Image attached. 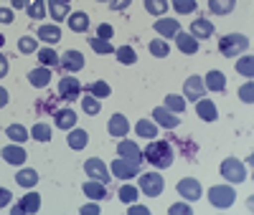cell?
<instances>
[{
    "label": "cell",
    "instance_id": "obj_52",
    "mask_svg": "<svg viewBox=\"0 0 254 215\" xmlns=\"http://www.w3.org/2000/svg\"><path fill=\"white\" fill-rule=\"evenodd\" d=\"M190 213H193V208L183 205V203H176V205L168 208V215H190Z\"/></svg>",
    "mask_w": 254,
    "mask_h": 215
},
{
    "label": "cell",
    "instance_id": "obj_27",
    "mask_svg": "<svg viewBox=\"0 0 254 215\" xmlns=\"http://www.w3.org/2000/svg\"><path fill=\"white\" fill-rule=\"evenodd\" d=\"M196 114H198V119H203V122H216V119H219L216 101H211V99L201 96V99L196 101Z\"/></svg>",
    "mask_w": 254,
    "mask_h": 215
},
{
    "label": "cell",
    "instance_id": "obj_40",
    "mask_svg": "<svg viewBox=\"0 0 254 215\" xmlns=\"http://www.w3.org/2000/svg\"><path fill=\"white\" fill-rule=\"evenodd\" d=\"M163 106L168 112H173V114H186V99L181 94H168L163 99Z\"/></svg>",
    "mask_w": 254,
    "mask_h": 215
},
{
    "label": "cell",
    "instance_id": "obj_11",
    "mask_svg": "<svg viewBox=\"0 0 254 215\" xmlns=\"http://www.w3.org/2000/svg\"><path fill=\"white\" fill-rule=\"evenodd\" d=\"M84 56H81V51H76V48H69V51H64L61 53V58H59V66L66 71V74H76V71H81L84 69Z\"/></svg>",
    "mask_w": 254,
    "mask_h": 215
},
{
    "label": "cell",
    "instance_id": "obj_18",
    "mask_svg": "<svg viewBox=\"0 0 254 215\" xmlns=\"http://www.w3.org/2000/svg\"><path fill=\"white\" fill-rule=\"evenodd\" d=\"M26 79H28V84L33 86V89H46V86L51 84V79H54V74H51L49 66H36V69L28 71Z\"/></svg>",
    "mask_w": 254,
    "mask_h": 215
},
{
    "label": "cell",
    "instance_id": "obj_9",
    "mask_svg": "<svg viewBox=\"0 0 254 215\" xmlns=\"http://www.w3.org/2000/svg\"><path fill=\"white\" fill-rule=\"evenodd\" d=\"M84 172H87L89 180H99V182H110V180H112L110 165L102 162L99 157H89L87 162H84Z\"/></svg>",
    "mask_w": 254,
    "mask_h": 215
},
{
    "label": "cell",
    "instance_id": "obj_12",
    "mask_svg": "<svg viewBox=\"0 0 254 215\" xmlns=\"http://www.w3.org/2000/svg\"><path fill=\"white\" fill-rule=\"evenodd\" d=\"M201 96H206L203 76H188V79L183 81V99H186V101H198Z\"/></svg>",
    "mask_w": 254,
    "mask_h": 215
},
{
    "label": "cell",
    "instance_id": "obj_45",
    "mask_svg": "<svg viewBox=\"0 0 254 215\" xmlns=\"http://www.w3.org/2000/svg\"><path fill=\"white\" fill-rule=\"evenodd\" d=\"M87 43L92 46V51H94V53H99V56H110V53H115V46H112L110 41H104V38H97V36H92Z\"/></svg>",
    "mask_w": 254,
    "mask_h": 215
},
{
    "label": "cell",
    "instance_id": "obj_51",
    "mask_svg": "<svg viewBox=\"0 0 254 215\" xmlns=\"http://www.w3.org/2000/svg\"><path fill=\"white\" fill-rule=\"evenodd\" d=\"M112 36H115V28H112L110 23H99V26H97V38L112 41Z\"/></svg>",
    "mask_w": 254,
    "mask_h": 215
},
{
    "label": "cell",
    "instance_id": "obj_29",
    "mask_svg": "<svg viewBox=\"0 0 254 215\" xmlns=\"http://www.w3.org/2000/svg\"><path fill=\"white\" fill-rule=\"evenodd\" d=\"M66 23H69V28L74 33H87L89 31V15L84 13V10H74V13H69Z\"/></svg>",
    "mask_w": 254,
    "mask_h": 215
},
{
    "label": "cell",
    "instance_id": "obj_24",
    "mask_svg": "<svg viewBox=\"0 0 254 215\" xmlns=\"http://www.w3.org/2000/svg\"><path fill=\"white\" fill-rule=\"evenodd\" d=\"M46 10H49L54 23H64L71 13V3H64V0H46Z\"/></svg>",
    "mask_w": 254,
    "mask_h": 215
},
{
    "label": "cell",
    "instance_id": "obj_53",
    "mask_svg": "<svg viewBox=\"0 0 254 215\" xmlns=\"http://www.w3.org/2000/svg\"><path fill=\"white\" fill-rule=\"evenodd\" d=\"M130 5H132V0H110V10H115V13H122Z\"/></svg>",
    "mask_w": 254,
    "mask_h": 215
},
{
    "label": "cell",
    "instance_id": "obj_38",
    "mask_svg": "<svg viewBox=\"0 0 254 215\" xmlns=\"http://www.w3.org/2000/svg\"><path fill=\"white\" fill-rule=\"evenodd\" d=\"M234 69H237V74H242L244 79H252V76H254V58H252L249 53H242V56H237Z\"/></svg>",
    "mask_w": 254,
    "mask_h": 215
},
{
    "label": "cell",
    "instance_id": "obj_57",
    "mask_svg": "<svg viewBox=\"0 0 254 215\" xmlns=\"http://www.w3.org/2000/svg\"><path fill=\"white\" fill-rule=\"evenodd\" d=\"M8 101H10V94H8V89H5V86H0V109H5V106H8Z\"/></svg>",
    "mask_w": 254,
    "mask_h": 215
},
{
    "label": "cell",
    "instance_id": "obj_3",
    "mask_svg": "<svg viewBox=\"0 0 254 215\" xmlns=\"http://www.w3.org/2000/svg\"><path fill=\"white\" fill-rule=\"evenodd\" d=\"M206 198H208V205L211 208L229 210L231 205L237 203V190H234V185H214V187H208Z\"/></svg>",
    "mask_w": 254,
    "mask_h": 215
},
{
    "label": "cell",
    "instance_id": "obj_10",
    "mask_svg": "<svg viewBox=\"0 0 254 215\" xmlns=\"http://www.w3.org/2000/svg\"><path fill=\"white\" fill-rule=\"evenodd\" d=\"M41 210V195H38V192L31 187L28 190V195H23V198H20V203L18 205H13L10 208V213L13 215H36Z\"/></svg>",
    "mask_w": 254,
    "mask_h": 215
},
{
    "label": "cell",
    "instance_id": "obj_39",
    "mask_svg": "<svg viewBox=\"0 0 254 215\" xmlns=\"http://www.w3.org/2000/svg\"><path fill=\"white\" fill-rule=\"evenodd\" d=\"M81 112L87 114V117H97V114L102 112V101L84 91V94H81Z\"/></svg>",
    "mask_w": 254,
    "mask_h": 215
},
{
    "label": "cell",
    "instance_id": "obj_26",
    "mask_svg": "<svg viewBox=\"0 0 254 215\" xmlns=\"http://www.w3.org/2000/svg\"><path fill=\"white\" fill-rule=\"evenodd\" d=\"M66 144L74 149V152H81V149L89 144V132L81 129V127H71L69 134H66Z\"/></svg>",
    "mask_w": 254,
    "mask_h": 215
},
{
    "label": "cell",
    "instance_id": "obj_41",
    "mask_svg": "<svg viewBox=\"0 0 254 215\" xmlns=\"http://www.w3.org/2000/svg\"><path fill=\"white\" fill-rule=\"evenodd\" d=\"M117 198H120V203H122V205L137 203V198H140V187H137V185H120Z\"/></svg>",
    "mask_w": 254,
    "mask_h": 215
},
{
    "label": "cell",
    "instance_id": "obj_5",
    "mask_svg": "<svg viewBox=\"0 0 254 215\" xmlns=\"http://www.w3.org/2000/svg\"><path fill=\"white\" fill-rule=\"evenodd\" d=\"M219 172H221V177H224L229 185H242V182L247 180V175H249L247 167H244V162L237 160V157H226V160L221 162Z\"/></svg>",
    "mask_w": 254,
    "mask_h": 215
},
{
    "label": "cell",
    "instance_id": "obj_60",
    "mask_svg": "<svg viewBox=\"0 0 254 215\" xmlns=\"http://www.w3.org/2000/svg\"><path fill=\"white\" fill-rule=\"evenodd\" d=\"M97 3H110V0H97Z\"/></svg>",
    "mask_w": 254,
    "mask_h": 215
},
{
    "label": "cell",
    "instance_id": "obj_56",
    "mask_svg": "<svg viewBox=\"0 0 254 215\" xmlns=\"http://www.w3.org/2000/svg\"><path fill=\"white\" fill-rule=\"evenodd\" d=\"M8 71H10V63H8V58H5L3 53H0V79H5Z\"/></svg>",
    "mask_w": 254,
    "mask_h": 215
},
{
    "label": "cell",
    "instance_id": "obj_59",
    "mask_svg": "<svg viewBox=\"0 0 254 215\" xmlns=\"http://www.w3.org/2000/svg\"><path fill=\"white\" fill-rule=\"evenodd\" d=\"M3 46H5V36H3V33H0V48H3Z\"/></svg>",
    "mask_w": 254,
    "mask_h": 215
},
{
    "label": "cell",
    "instance_id": "obj_47",
    "mask_svg": "<svg viewBox=\"0 0 254 215\" xmlns=\"http://www.w3.org/2000/svg\"><path fill=\"white\" fill-rule=\"evenodd\" d=\"M59 101H61L59 94H56V96H46L44 101L38 99V101H36V112H38V114H44V112H54V114H56V104H59Z\"/></svg>",
    "mask_w": 254,
    "mask_h": 215
},
{
    "label": "cell",
    "instance_id": "obj_49",
    "mask_svg": "<svg viewBox=\"0 0 254 215\" xmlns=\"http://www.w3.org/2000/svg\"><path fill=\"white\" fill-rule=\"evenodd\" d=\"M15 20V10L10 8V5H0V23L3 26H10Z\"/></svg>",
    "mask_w": 254,
    "mask_h": 215
},
{
    "label": "cell",
    "instance_id": "obj_7",
    "mask_svg": "<svg viewBox=\"0 0 254 215\" xmlns=\"http://www.w3.org/2000/svg\"><path fill=\"white\" fill-rule=\"evenodd\" d=\"M59 99L66 101V104H74L81 99V81H76L74 76H61L59 81Z\"/></svg>",
    "mask_w": 254,
    "mask_h": 215
},
{
    "label": "cell",
    "instance_id": "obj_4",
    "mask_svg": "<svg viewBox=\"0 0 254 215\" xmlns=\"http://www.w3.org/2000/svg\"><path fill=\"white\" fill-rule=\"evenodd\" d=\"M137 187L145 198H158L163 195L165 190V180L160 175V170H153V172H140L137 175Z\"/></svg>",
    "mask_w": 254,
    "mask_h": 215
},
{
    "label": "cell",
    "instance_id": "obj_16",
    "mask_svg": "<svg viewBox=\"0 0 254 215\" xmlns=\"http://www.w3.org/2000/svg\"><path fill=\"white\" fill-rule=\"evenodd\" d=\"M127 132H130V122H127V117L122 112L112 114L110 122H107V134L115 137V139H122V137H127Z\"/></svg>",
    "mask_w": 254,
    "mask_h": 215
},
{
    "label": "cell",
    "instance_id": "obj_50",
    "mask_svg": "<svg viewBox=\"0 0 254 215\" xmlns=\"http://www.w3.org/2000/svg\"><path fill=\"white\" fill-rule=\"evenodd\" d=\"M102 213V205H97V200H89L87 205L79 208V215H99Z\"/></svg>",
    "mask_w": 254,
    "mask_h": 215
},
{
    "label": "cell",
    "instance_id": "obj_58",
    "mask_svg": "<svg viewBox=\"0 0 254 215\" xmlns=\"http://www.w3.org/2000/svg\"><path fill=\"white\" fill-rule=\"evenodd\" d=\"M8 3H10V8H13V10H26L31 0H8Z\"/></svg>",
    "mask_w": 254,
    "mask_h": 215
},
{
    "label": "cell",
    "instance_id": "obj_33",
    "mask_svg": "<svg viewBox=\"0 0 254 215\" xmlns=\"http://www.w3.org/2000/svg\"><path fill=\"white\" fill-rule=\"evenodd\" d=\"M36 56H38V66H49V69H54V66H59V53H56V48L54 46H44V48H38L36 51Z\"/></svg>",
    "mask_w": 254,
    "mask_h": 215
},
{
    "label": "cell",
    "instance_id": "obj_30",
    "mask_svg": "<svg viewBox=\"0 0 254 215\" xmlns=\"http://www.w3.org/2000/svg\"><path fill=\"white\" fill-rule=\"evenodd\" d=\"M15 182H18L20 187L31 190V187L38 185V172H36L33 167H18V172H15Z\"/></svg>",
    "mask_w": 254,
    "mask_h": 215
},
{
    "label": "cell",
    "instance_id": "obj_55",
    "mask_svg": "<svg viewBox=\"0 0 254 215\" xmlns=\"http://www.w3.org/2000/svg\"><path fill=\"white\" fill-rule=\"evenodd\" d=\"M10 203H13V192H10L8 187H0V210L8 208Z\"/></svg>",
    "mask_w": 254,
    "mask_h": 215
},
{
    "label": "cell",
    "instance_id": "obj_48",
    "mask_svg": "<svg viewBox=\"0 0 254 215\" xmlns=\"http://www.w3.org/2000/svg\"><path fill=\"white\" fill-rule=\"evenodd\" d=\"M239 99L244 104H254V81L252 79H247V84L239 86Z\"/></svg>",
    "mask_w": 254,
    "mask_h": 215
},
{
    "label": "cell",
    "instance_id": "obj_44",
    "mask_svg": "<svg viewBox=\"0 0 254 215\" xmlns=\"http://www.w3.org/2000/svg\"><path fill=\"white\" fill-rule=\"evenodd\" d=\"M142 3H145V10L150 15H155V18H163L168 13V8H171L168 0H142Z\"/></svg>",
    "mask_w": 254,
    "mask_h": 215
},
{
    "label": "cell",
    "instance_id": "obj_42",
    "mask_svg": "<svg viewBox=\"0 0 254 215\" xmlns=\"http://www.w3.org/2000/svg\"><path fill=\"white\" fill-rule=\"evenodd\" d=\"M87 94H92L94 99H107L110 94H112V86L107 84V81H92L89 86H87Z\"/></svg>",
    "mask_w": 254,
    "mask_h": 215
},
{
    "label": "cell",
    "instance_id": "obj_34",
    "mask_svg": "<svg viewBox=\"0 0 254 215\" xmlns=\"http://www.w3.org/2000/svg\"><path fill=\"white\" fill-rule=\"evenodd\" d=\"M115 58L122 63V66H132V63H137V51L130 46V43H122L120 48H115Z\"/></svg>",
    "mask_w": 254,
    "mask_h": 215
},
{
    "label": "cell",
    "instance_id": "obj_20",
    "mask_svg": "<svg viewBox=\"0 0 254 215\" xmlns=\"http://www.w3.org/2000/svg\"><path fill=\"white\" fill-rule=\"evenodd\" d=\"M203 86H206V91L224 94V91H226V76H224V71H219V69H211V71L203 76Z\"/></svg>",
    "mask_w": 254,
    "mask_h": 215
},
{
    "label": "cell",
    "instance_id": "obj_22",
    "mask_svg": "<svg viewBox=\"0 0 254 215\" xmlns=\"http://www.w3.org/2000/svg\"><path fill=\"white\" fill-rule=\"evenodd\" d=\"M36 36H38L41 43H46V46H56L61 41V26L59 23H41Z\"/></svg>",
    "mask_w": 254,
    "mask_h": 215
},
{
    "label": "cell",
    "instance_id": "obj_31",
    "mask_svg": "<svg viewBox=\"0 0 254 215\" xmlns=\"http://www.w3.org/2000/svg\"><path fill=\"white\" fill-rule=\"evenodd\" d=\"M5 137L15 144H26L31 139V129H26L23 124H8L5 127Z\"/></svg>",
    "mask_w": 254,
    "mask_h": 215
},
{
    "label": "cell",
    "instance_id": "obj_8",
    "mask_svg": "<svg viewBox=\"0 0 254 215\" xmlns=\"http://www.w3.org/2000/svg\"><path fill=\"white\" fill-rule=\"evenodd\" d=\"M176 190H178V195H181L186 203H196V200H201V195H203V187H201V182H198L196 177H181L178 185H176Z\"/></svg>",
    "mask_w": 254,
    "mask_h": 215
},
{
    "label": "cell",
    "instance_id": "obj_32",
    "mask_svg": "<svg viewBox=\"0 0 254 215\" xmlns=\"http://www.w3.org/2000/svg\"><path fill=\"white\" fill-rule=\"evenodd\" d=\"M51 137H54V129H51V124H46V122H38V124H33V127H31V139H33V142H38V144H46V142H51Z\"/></svg>",
    "mask_w": 254,
    "mask_h": 215
},
{
    "label": "cell",
    "instance_id": "obj_2",
    "mask_svg": "<svg viewBox=\"0 0 254 215\" xmlns=\"http://www.w3.org/2000/svg\"><path fill=\"white\" fill-rule=\"evenodd\" d=\"M249 51V38L244 33H226L219 38V53L224 58H237Z\"/></svg>",
    "mask_w": 254,
    "mask_h": 215
},
{
    "label": "cell",
    "instance_id": "obj_13",
    "mask_svg": "<svg viewBox=\"0 0 254 215\" xmlns=\"http://www.w3.org/2000/svg\"><path fill=\"white\" fill-rule=\"evenodd\" d=\"M0 157H3L8 165H13V167H20V165H26V149H23V144H15V142H10V144H5L3 149H0Z\"/></svg>",
    "mask_w": 254,
    "mask_h": 215
},
{
    "label": "cell",
    "instance_id": "obj_23",
    "mask_svg": "<svg viewBox=\"0 0 254 215\" xmlns=\"http://www.w3.org/2000/svg\"><path fill=\"white\" fill-rule=\"evenodd\" d=\"M117 157H125V160H135V162H142V149L137 147V142L122 137L120 144H117Z\"/></svg>",
    "mask_w": 254,
    "mask_h": 215
},
{
    "label": "cell",
    "instance_id": "obj_35",
    "mask_svg": "<svg viewBox=\"0 0 254 215\" xmlns=\"http://www.w3.org/2000/svg\"><path fill=\"white\" fill-rule=\"evenodd\" d=\"M211 15H229L237 8V0H206Z\"/></svg>",
    "mask_w": 254,
    "mask_h": 215
},
{
    "label": "cell",
    "instance_id": "obj_46",
    "mask_svg": "<svg viewBox=\"0 0 254 215\" xmlns=\"http://www.w3.org/2000/svg\"><path fill=\"white\" fill-rule=\"evenodd\" d=\"M38 51V41L33 36H23V38H18V53L20 56H31Z\"/></svg>",
    "mask_w": 254,
    "mask_h": 215
},
{
    "label": "cell",
    "instance_id": "obj_28",
    "mask_svg": "<svg viewBox=\"0 0 254 215\" xmlns=\"http://www.w3.org/2000/svg\"><path fill=\"white\" fill-rule=\"evenodd\" d=\"M158 132H160V127L153 122V119H137V124H135V134L140 137V139H155L158 137Z\"/></svg>",
    "mask_w": 254,
    "mask_h": 215
},
{
    "label": "cell",
    "instance_id": "obj_36",
    "mask_svg": "<svg viewBox=\"0 0 254 215\" xmlns=\"http://www.w3.org/2000/svg\"><path fill=\"white\" fill-rule=\"evenodd\" d=\"M147 51H150L153 58H168V53H171V43L158 36V38H153L150 43H147Z\"/></svg>",
    "mask_w": 254,
    "mask_h": 215
},
{
    "label": "cell",
    "instance_id": "obj_14",
    "mask_svg": "<svg viewBox=\"0 0 254 215\" xmlns=\"http://www.w3.org/2000/svg\"><path fill=\"white\" fill-rule=\"evenodd\" d=\"M153 28H155V33L160 36V38H165V41H173L176 38V33L181 31V23L176 18H168V15H163V18H158L155 23H153Z\"/></svg>",
    "mask_w": 254,
    "mask_h": 215
},
{
    "label": "cell",
    "instance_id": "obj_43",
    "mask_svg": "<svg viewBox=\"0 0 254 215\" xmlns=\"http://www.w3.org/2000/svg\"><path fill=\"white\" fill-rule=\"evenodd\" d=\"M168 3H171V8L178 15H190V13H196V8H198V0H168Z\"/></svg>",
    "mask_w": 254,
    "mask_h": 215
},
{
    "label": "cell",
    "instance_id": "obj_15",
    "mask_svg": "<svg viewBox=\"0 0 254 215\" xmlns=\"http://www.w3.org/2000/svg\"><path fill=\"white\" fill-rule=\"evenodd\" d=\"M173 41H176V46H178V51H181L183 56H193V53H198V48H201V41H196L188 31H178Z\"/></svg>",
    "mask_w": 254,
    "mask_h": 215
},
{
    "label": "cell",
    "instance_id": "obj_6",
    "mask_svg": "<svg viewBox=\"0 0 254 215\" xmlns=\"http://www.w3.org/2000/svg\"><path fill=\"white\" fill-rule=\"evenodd\" d=\"M110 172L112 177L127 182V180H135L140 172H142V162H135V160H125V157H117L115 162H110Z\"/></svg>",
    "mask_w": 254,
    "mask_h": 215
},
{
    "label": "cell",
    "instance_id": "obj_54",
    "mask_svg": "<svg viewBox=\"0 0 254 215\" xmlns=\"http://www.w3.org/2000/svg\"><path fill=\"white\" fill-rule=\"evenodd\" d=\"M127 215H150V208H147V205H135V203H130V205H127Z\"/></svg>",
    "mask_w": 254,
    "mask_h": 215
},
{
    "label": "cell",
    "instance_id": "obj_61",
    "mask_svg": "<svg viewBox=\"0 0 254 215\" xmlns=\"http://www.w3.org/2000/svg\"><path fill=\"white\" fill-rule=\"evenodd\" d=\"M64 3H71V0H64Z\"/></svg>",
    "mask_w": 254,
    "mask_h": 215
},
{
    "label": "cell",
    "instance_id": "obj_17",
    "mask_svg": "<svg viewBox=\"0 0 254 215\" xmlns=\"http://www.w3.org/2000/svg\"><path fill=\"white\" fill-rule=\"evenodd\" d=\"M158 127H163V129H176L178 124H181V114H173V112H168L165 106H155L153 109V117H150Z\"/></svg>",
    "mask_w": 254,
    "mask_h": 215
},
{
    "label": "cell",
    "instance_id": "obj_25",
    "mask_svg": "<svg viewBox=\"0 0 254 215\" xmlns=\"http://www.w3.org/2000/svg\"><path fill=\"white\" fill-rule=\"evenodd\" d=\"M76 122H79V117H76V112L71 109V106L56 109V114H54V124H56L59 129H64V132H69L71 127H76Z\"/></svg>",
    "mask_w": 254,
    "mask_h": 215
},
{
    "label": "cell",
    "instance_id": "obj_37",
    "mask_svg": "<svg viewBox=\"0 0 254 215\" xmlns=\"http://www.w3.org/2000/svg\"><path fill=\"white\" fill-rule=\"evenodd\" d=\"M26 13H28L31 20H36V23H44V18L49 15V10H46V0H31L28 8H26Z\"/></svg>",
    "mask_w": 254,
    "mask_h": 215
},
{
    "label": "cell",
    "instance_id": "obj_19",
    "mask_svg": "<svg viewBox=\"0 0 254 215\" xmlns=\"http://www.w3.org/2000/svg\"><path fill=\"white\" fill-rule=\"evenodd\" d=\"M81 192L87 195L89 200H97V203H102V200H107V182H99V180H87L81 185Z\"/></svg>",
    "mask_w": 254,
    "mask_h": 215
},
{
    "label": "cell",
    "instance_id": "obj_1",
    "mask_svg": "<svg viewBox=\"0 0 254 215\" xmlns=\"http://www.w3.org/2000/svg\"><path fill=\"white\" fill-rule=\"evenodd\" d=\"M142 160H145L147 165H153L155 170H168V167H173L176 155H173L171 142H165V139H158V137H155V139H150V144H145Z\"/></svg>",
    "mask_w": 254,
    "mask_h": 215
},
{
    "label": "cell",
    "instance_id": "obj_21",
    "mask_svg": "<svg viewBox=\"0 0 254 215\" xmlns=\"http://www.w3.org/2000/svg\"><path fill=\"white\" fill-rule=\"evenodd\" d=\"M188 33L193 36L196 41H208L211 36L216 33V28H214V23H211L208 18H196L193 23H190V31Z\"/></svg>",
    "mask_w": 254,
    "mask_h": 215
}]
</instances>
